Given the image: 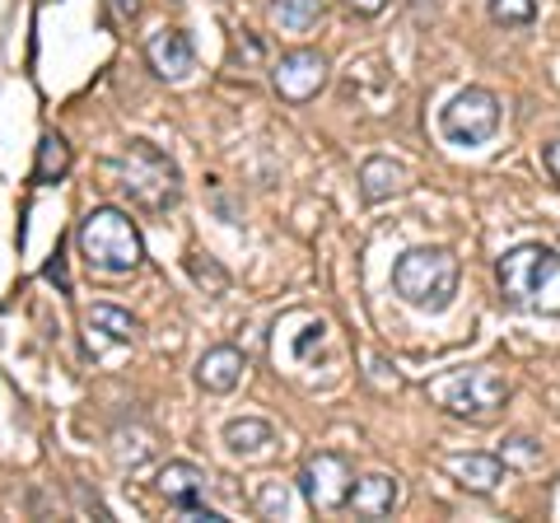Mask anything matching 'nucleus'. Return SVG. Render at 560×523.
Returning <instances> with one entry per match:
<instances>
[{"mask_svg":"<svg viewBox=\"0 0 560 523\" xmlns=\"http://www.w3.org/2000/svg\"><path fill=\"white\" fill-rule=\"evenodd\" d=\"M113 173L117 187L131 197V206L145 216H164L183 201V173L154 141H131L113 160Z\"/></svg>","mask_w":560,"mask_h":523,"instance_id":"f257e3e1","label":"nucleus"},{"mask_svg":"<svg viewBox=\"0 0 560 523\" xmlns=\"http://www.w3.org/2000/svg\"><path fill=\"white\" fill-rule=\"evenodd\" d=\"M80 253L90 262V271L98 276H131L140 267V257H145V243H140V230L131 224L127 211L94 206L80 220Z\"/></svg>","mask_w":560,"mask_h":523,"instance_id":"f03ea898","label":"nucleus"},{"mask_svg":"<svg viewBox=\"0 0 560 523\" xmlns=\"http://www.w3.org/2000/svg\"><path fill=\"white\" fill-rule=\"evenodd\" d=\"M393 290L401 304L420 313H444L458 294V257L448 248H411L397 257L393 267Z\"/></svg>","mask_w":560,"mask_h":523,"instance_id":"7ed1b4c3","label":"nucleus"},{"mask_svg":"<svg viewBox=\"0 0 560 523\" xmlns=\"http://www.w3.org/2000/svg\"><path fill=\"white\" fill-rule=\"evenodd\" d=\"M430 397L444 411L463 416V421H490V416L510 403V379L500 370H490V364H477V370H458V374L440 379L430 388Z\"/></svg>","mask_w":560,"mask_h":523,"instance_id":"20e7f679","label":"nucleus"},{"mask_svg":"<svg viewBox=\"0 0 560 523\" xmlns=\"http://www.w3.org/2000/svg\"><path fill=\"white\" fill-rule=\"evenodd\" d=\"M440 131H444V141L448 146H486L490 136L500 131V98L481 90V84H467L463 94H453L444 103V113H440Z\"/></svg>","mask_w":560,"mask_h":523,"instance_id":"39448f33","label":"nucleus"},{"mask_svg":"<svg viewBox=\"0 0 560 523\" xmlns=\"http://www.w3.org/2000/svg\"><path fill=\"white\" fill-rule=\"evenodd\" d=\"M350 486H355V467H350V458H346V453H337V449L308 453L304 467H300V496L318 514L341 510V504L350 500Z\"/></svg>","mask_w":560,"mask_h":523,"instance_id":"423d86ee","label":"nucleus"},{"mask_svg":"<svg viewBox=\"0 0 560 523\" xmlns=\"http://www.w3.org/2000/svg\"><path fill=\"white\" fill-rule=\"evenodd\" d=\"M556 271H560V257L551 248H541V243H518V248L504 253L500 267H495L500 294L510 304H533L541 294V286H547Z\"/></svg>","mask_w":560,"mask_h":523,"instance_id":"0eeeda50","label":"nucleus"},{"mask_svg":"<svg viewBox=\"0 0 560 523\" xmlns=\"http://www.w3.org/2000/svg\"><path fill=\"white\" fill-rule=\"evenodd\" d=\"M271 84L285 103H308L327 84V57L318 47H294L271 66Z\"/></svg>","mask_w":560,"mask_h":523,"instance_id":"6e6552de","label":"nucleus"},{"mask_svg":"<svg viewBox=\"0 0 560 523\" xmlns=\"http://www.w3.org/2000/svg\"><path fill=\"white\" fill-rule=\"evenodd\" d=\"M145 61H150V71L160 80H168V84H183V80H191V71H197L191 38L178 28H154L145 38Z\"/></svg>","mask_w":560,"mask_h":523,"instance_id":"1a4fd4ad","label":"nucleus"},{"mask_svg":"<svg viewBox=\"0 0 560 523\" xmlns=\"http://www.w3.org/2000/svg\"><path fill=\"white\" fill-rule=\"evenodd\" d=\"M397 504H401V481L393 473H364V477H355V486H350L346 510L355 519H388Z\"/></svg>","mask_w":560,"mask_h":523,"instance_id":"9d476101","label":"nucleus"},{"mask_svg":"<svg viewBox=\"0 0 560 523\" xmlns=\"http://www.w3.org/2000/svg\"><path fill=\"white\" fill-rule=\"evenodd\" d=\"M444 467L463 491H477V496H490L510 477V463L495 458V453H453V458H444Z\"/></svg>","mask_w":560,"mask_h":523,"instance_id":"9b49d317","label":"nucleus"},{"mask_svg":"<svg viewBox=\"0 0 560 523\" xmlns=\"http://www.w3.org/2000/svg\"><path fill=\"white\" fill-rule=\"evenodd\" d=\"M243 370H248V356L238 346H210L197 360V383L206 393H234L243 383Z\"/></svg>","mask_w":560,"mask_h":523,"instance_id":"f8f14e48","label":"nucleus"},{"mask_svg":"<svg viewBox=\"0 0 560 523\" xmlns=\"http://www.w3.org/2000/svg\"><path fill=\"white\" fill-rule=\"evenodd\" d=\"M210 491V477L201 473L197 463H164V473H160V496L173 504V510H191V504H201Z\"/></svg>","mask_w":560,"mask_h":523,"instance_id":"ddd939ff","label":"nucleus"},{"mask_svg":"<svg viewBox=\"0 0 560 523\" xmlns=\"http://www.w3.org/2000/svg\"><path fill=\"white\" fill-rule=\"evenodd\" d=\"M401 187H407V168H401L397 160H388V154H374V160H364V168H360V197L370 201V206L397 197Z\"/></svg>","mask_w":560,"mask_h":523,"instance_id":"4468645a","label":"nucleus"},{"mask_svg":"<svg viewBox=\"0 0 560 523\" xmlns=\"http://www.w3.org/2000/svg\"><path fill=\"white\" fill-rule=\"evenodd\" d=\"M271 444H276V430L267 421H257V416H243V421L224 426V449H230L234 458H261Z\"/></svg>","mask_w":560,"mask_h":523,"instance_id":"2eb2a0df","label":"nucleus"},{"mask_svg":"<svg viewBox=\"0 0 560 523\" xmlns=\"http://www.w3.org/2000/svg\"><path fill=\"white\" fill-rule=\"evenodd\" d=\"M70 173V146H66V136L57 131H47L43 141H38V160H33V183H61Z\"/></svg>","mask_w":560,"mask_h":523,"instance_id":"dca6fc26","label":"nucleus"},{"mask_svg":"<svg viewBox=\"0 0 560 523\" xmlns=\"http://www.w3.org/2000/svg\"><path fill=\"white\" fill-rule=\"evenodd\" d=\"M90 333H103L108 341L127 346V341L140 337V323L131 318L127 309H117V304H94V309H90Z\"/></svg>","mask_w":560,"mask_h":523,"instance_id":"f3484780","label":"nucleus"},{"mask_svg":"<svg viewBox=\"0 0 560 523\" xmlns=\"http://www.w3.org/2000/svg\"><path fill=\"white\" fill-rule=\"evenodd\" d=\"M323 14V0H271V20L285 28V33H304L318 24Z\"/></svg>","mask_w":560,"mask_h":523,"instance_id":"a211bd4d","label":"nucleus"},{"mask_svg":"<svg viewBox=\"0 0 560 523\" xmlns=\"http://www.w3.org/2000/svg\"><path fill=\"white\" fill-rule=\"evenodd\" d=\"M486 14L500 28H528L537 20V0H486Z\"/></svg>","mask_w":560,"mask_h":523,"instance_id":"6ab92c4d","label":"nucleus"},{"mask_svg":"<svg viewBox=\"0 0 560 523\" xmlns=\"http://www.w3.org/2000/svg\"><path fill=\"white\" fill-rule=\"evenodd\" d=\"M187 267H191V276H197V286H201V290H210V294H224V290H230V276H224V267H220L215 257L197 253V257L187 262Z\"/></svg>","mask_w":560,"mask_h":523,"instance_id":"aec40b11","label":"nucleus"},{"mask_svg":"<svg viewBox=\"0 0 560 523\" xmlns=\"http://www.w3.org/2000/svg\"><path fill=\"white\" fill-rule=\"evenodd\" d=\"M541 458V449L528 440V434H514V440H504V463H523V467H533Z\"/></svg>","mask_w":560,"mask_h":523,"instance_id":"412c9836","label":"nucleus"},{"mask_svg":"<svg viewBox=\"0 0 560 523\" xmlns=\"http://www.w3.org/2000/svg\"><path fill=\"white\" fill-rule=\"evenodd\" d=\"M261 510H267V514H285V491H267V496H261Z\"/></svg>","mask_w":560,"mask_h":523,"instance_id":"4be33fe9","label":"nucleus"},{"mask_svg":"<svg viewBox=\"0 0 560 523\" xmlns=\"http://www.w3.org/2000/svg\"><path fill=\"white\" fill-rule=\"evenodd\" d=\"M346 5L355 10V14H378L383 5H388V0H346Z\"/></svg>","mask_w":560,"mask_h":523,"instance_id":"5701e85b","label":"nucleus"},{"mask_svg":"<svg viewBox=\"0 0 560 523\" xmlns=\"http://www.w3.org/2000/svg\"><path fill=\"white\" fill-rule=\"evenodd\" d=\"M541 160H547V168H551V178L560 183V141H551V146H547V154H541Z\"/></svg>","mask_w":560,"mask_h":523,"instance_id":"b1692460","label":"nucleus"},{"mask_svg":"<svg viewBox=\"0 0 560 523\" xmlns=\"http://www.w3.org/2000/svg\"><path fill=\"white\" fill-rule=\"evenodd\" d=\"M113 10H117V20H136V14H140V0H113Z\"/></svg>","mask_w":560,"mask_h":523,"instance_id":"393cba45","label":"nucleus"}]
</instances>
